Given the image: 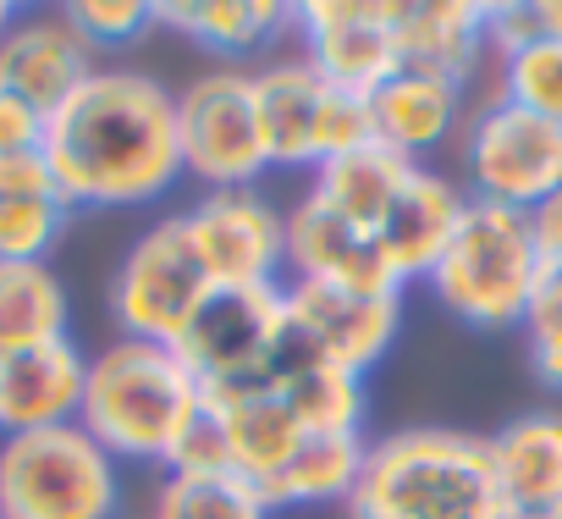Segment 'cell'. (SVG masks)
Returning a JSON list of instances; mask_svg holds the SVG:
<instances>
[{"label": "cell", "instance_id": "1", "mask_svg": "<svg viewBox=\"0 0 562 519\" xmlns=\"http://www.w3.org/2000/svg\"><path fill=\"white\" fill-rule=\"evenodd\" d=\"M45 166L78 210H138L182 183L177 95L138 67H94L50 117Z\"/></svg>", "mask_w": 562, "mask_h": 519}, {"label": "cell", "instance_id": "2", "mask_svg": "<svg viewBox=\"0 0 562 519\" xmlns=\"http://www.w3.org/2000/svg\"><path fill=\"white\" fill-rule=\"evenodd\" d=\"M348 519H513L491 442L452 426H403L370 442Z\"/></svg>", "mask_w": 562, "mask_h": 519}, {"label": "cell", "instance_id": "3", "mask_svg": "<svg viewBox=\"0 0 562 519\" xmlns=\"http://www.w3.org/2000/svg\"><path fill=\"white\" fill-rule=\"evenodd\" d=\"M204 382L171 343L116 338L89 354V387L78 426L116 464H171L182 431L204 415Z\"/></svg>", "mask_w": 562, "mask_h": 519}, {"label": "cell", "instance_id": "4", "mask_svg": "<svg viewBox=\"0 0 562 519\" xmlns=\"http://www.w3.org/2000/svg\"><path fill=\"white\" fill-rule=\"evenodd\" d=\"M436 305L474 332H513L529 316V299L546 283V254L535 221L507 205L469 199L458 238L425 277Z\"/></svg>", "mask_w": 562, "mask_h": 519}, {"label": "cell", "instance_id": "5", "mask_svg": "<svg viewBox=\"0 0 562 519\" xmlns=\"http://www.w3.org/2000/svg\"><path fill=\"white\" fill-rule=\"evenodd\" d=\"M0 519H122V464L83 426L0 437Z\"/></svg>", "mask_w": 562, "mask_h": 519}, {"label": "cell", "instance_id": "6", "mask_svg": "<svg viewBox=\"0 0 562 519\" xmlns=\"http://www.w3.org/2000/svg\"><path fill=\"white\" fill-rule=\"evenodd\" d=\"M204 299H210V277L193 254L182 210L149 221L127 243L122 266L111 272V288H105L116 338H144V343H171V349L182 343Z\"/></svg>", "mask_w": 562, "mask_h": 519}, {"label": "cell", "instance_id": "7", "mask_svg": "<svg viewBox=\"0 0 562 519\" xmlns=\"http://www.w3.org/2000/svg\"><path fill=\"white\" fill-rule=\"evenodd\" d=\"M281 343H288V294L281 288H210L177 354L193 365L210 398L276 393Z\"/></svg>", "mask_w": 562, "mask_h": 519}, {"label": "cell", "instance_id": "8", "mask_svg": "<svg viewBox=\"0 0 562 519\" xmlns=\"http://www.w3.org/2000/svg\"><path fill=\"white\" fill-rule=\"evenodd\" d=\"M177 150L182 177H193L204 194L254 188L270 172L254 117V73L210 67L188 89H177Z\"/></svg>", "mask_w": 562, "mask_h": 519}, {"label": "cell", "instance_id": "9", "mask_svg": "<svg viewBox=\"0 0 562 519\" xmlns=\"http://www.w3.org/2000/svg\"><path fill=\"white\" fill-rule=\"evenodd\" d=\"M463 177L469 199L507 205L535 216L557 188H562V128L513 106V100H485L463 122Z\"/></svg>", "mask_w": 562, "mask_h": 519}, {"label": "cell", "instance_id": "10", "mask_svg": "<svg viewBox=\"0 0 562 519\" xmlns=\"http://www.w3.org/2000/svg\"><path fill=\"white\" fill-rule=\"evenodd\" d=\"M182 227L210 288H288V216L259 188L199 194Z\"/></svg>", "mask_w": 562, "mask_h": 519}, {"label": "cell", "instance_id": "11", "mask_svg": "<svg viewBox=\"0 0 562 519\" xmlns=\"http://www.w3.org/2000/svg\"><path fill=\"white\" fill-rule=\"evenodd\" d=\"M299 56L342 95L370 100L397 67V0H304L293 7Z\"/></svg>", "mask_w": 562, "mask_h": 519}, {"label": "cell", "instance_id": "12", "mask_svg": "<svg viewBox=\"0 0 562 519\" xmlns=\"http://www.w3.org/2000/svg\"><path fill=\"white\" fill-rule=\"evenodd\" d=\"M288 321L304 332V343L353 376L375 371L403 327V294H364V288H331V283H288Z\"/></svg>", "mask_w": 562, "mask_h": 519}, {"label": "cell", "instance_id": "13", "mask_svg": "<svg viewBox=\"0 0 562 519\" xmlns=\"http://www.w3.org/2000/svg\"><path fill=\"white\" fill-rule=\"evenodd\" d=\"M288 283H331V288H364V294H403V283L392 277L386 254H381V238L353 227L315 188L288 210Z\"/></svg>", "mask_w": 562, "mask_h": 519}, {"label": "cell", "instance_id": "14", "mask_svg": "<svg viewBox=\"0 0 562 519\" xmlns=\"http://www.w3.org/2000/svg\"><path fill=\"white\" fill-rule=\"evenodd\" d=\"M331 84L293 51L270 56L254 67V117L265 139L270 166H321L326 161V111H331Z\"/></svg>", "mask_w": 562, "mask_h": 519}, {"label": "cell", "instance_id": "15", "mask_svg": "<svg viewBox=\"0 0 562 519\" xmlns=\"http://www.w3.org/2000/svg\"><path fill=\"white\" fill-rule=\"evenodd\" d=\"M83 387H89V354L72 338L0 354V437L78 426Z\"/></svg>", "mask_w": 562, "mask_h": 519}, {"label": "cell", "instance_id": "16", "mask_svg": "<svg viewBox=\"0 0 562 519\" xmlns=\"http://www.w3.org/2000/svg\"><path fill=\"white\" fill-rule=\"evenodd\" d=\"M100 67V56L83 45V34L67 23V12H34L18 18V29L0 40V89L23 95L45 117H56Z\"/></svg>", "mask_w": 562, "mask_h": 519}, {"label": "cell", "instance_id": "17", "mask_svg": "<svg viewBox=\"0 0 562 519\" xmlns=\"http://www.w3.org/2000/svg\"><path fill=\"white\" fill-rule=\"evenodd\" d=\"M364 106H370V139L408 155L414 166L430 150L463 139V84H452V78L397 67Z\"/></svg>", "mask_w": 562, "mask_h": 519}, {"label": "cell", "instance_id": "18", "mask_svg": "<svg viewBox=\"0 0 562 519\" xmlns=\"http://www.w3.org/2000/svg\"><path fill=\"white\" fill-rule=\"evenodd\" d=\"M463 210H469V194L452 183V177H441V172H430V166H419L414 177H408V188L397 194V205H392V216L381 221V254H386V266H392V277L408 288V283H425L430 272H436V260L447 254V243L458 238V227H463Z\"/></svg>", "mask_w": 562, "mask_h": 519}, {"label": "cell", "instance_id": "19", "mask_svg": "<svg viewBox=\"0 0 562 519\" xmlns=\"http://www.w3.org/2000/svg\"><path fill=\"white\" fill-rule=\"evenodd\" d=\"M491 442V470L513 519H551L562 508V415L529 409Z\"/></svg>", "mask_w": 562, "mask_h": 519}, {"label": "cell", "instance_id": "20", "mask_svg": "<svg viewBox=\"0 0 562 519\" xmlns=\"http://www.w3.org/2000/svg\"><path fill=\"white\" fill-rule=\"evenodd\" d=\"M397 51L403 67L469 84L491 56L485 45V0H397Z\"/></svg>", "mask_w": 562, "mask_h": 519}, {"label": "cell", "instance_id": "21", "mask_svg": "<svg viewBox=\"0 0 562 519\" xmlns=\"http://www.w3.org/2000/svg\"><path fill=\"white\" fill-rule=\"evenodd\" d=\"M155 29H171L221 62H248L281 34H293V7L281 0H155Z\"/></svg>", "mask_w": 562, "mask_h": 519}, {"label": "cell", "instance_id": "22", "mask_svg": "<svg viewBox=\"0 0 562 519\" xmlns=\"http://www.w3.org/2000/svg\"><path fill=\"white\" fill-rule=\"evenodd\" d=\"M210 398V393H204ZM215 420H221V437H226V453H232V470L243 481H254L259 492L281 475V464H288L299 453V442L310 437L293 409L281 404V393H215L210 398Z\"/></svg>", "mask_w": 562, "mask_h": 519}, {"label": "cell", "instance_id": "23", "mask_svg": "<svg viewBox=\"0 0 562 519\" xmlns=\"http://www.w3.org/2000/svg\"><path fill=\"white\" fill-rule=\"evenodd\" d=\"M72 221L45 155L0 161V260H50Z\"/></svg>", "mask_w": 562, "mask_h": 519}, {"label": "cell", "instance_id": "24", "mask_svg": "<svg viewBox=\"0 0 562 519\" xmlns=\"http://www.w3.org/2000/svg\"><path fill=\"white\" fill-rule=\"evenodd\" d=\"M419 166L408 161V155H397V150H386V144H359V150H348V155H331L321 172H315V194L331 205V210H342L353 227H364V232H381V221L392 216V205H397V194L408 188V177H414Z\"/></svg>", "mask_w": 562, "mask_h": 519}, {"label": "cell", "instance_id": "25", "mask_svg": "<svg viewBox=\"0 0 562 519\" xmlns=\"http://www.w3.org/2000/svg\"><path fill=\"white\" fill-rule=\"evenodd\" d=\"M67 327L72 299L50 260H0V354L61 343Z\"/></svg>", "mask_w": 562, "mask_h": 519}, {"label": "cell", "instance_id": "26", "mask_svg": "<svg viewBox=\"0 0 562 519\" xmlns=\"http://www.w3.org/2000/svg\"><path fill=\"white\" fill-rule=\"evenodd\" d=\"M364 453H370L364 431H353V437H315L310 431L299 442V453L281 464V475L265 486L270 514L299 508V503H348L359 475H364Z\"/></svg>", "mask_w": 562, "mask_h": 519}, {"label": "cell", "instance_id": "27", "mask_svg": "<svg viewBox=\"0 0 562 519\" xmlns=\"http://www.w3.org/2000/svg\"><path fill=\"white\" fill-rule=\"evenodd\" d=\"M281 404L293 409V420L315 437H353L364 431V376L326 365V360H304L288 382L276 387Z\"/></svg>", "mask_w": 562, "mask_h": 519}, {"label": "cell", "instance_id": "28", "mask_svg": "<svg viewBox=\"0 0 562 519\" xmlns=\"http://www.w3.org/2000/svg\"><path fill=\"white\" fill-rule=\"evenodd\" d=\"M149 519H270V503L237 470L221 475H166Z\"/></svg>", "mask_w": 562, "mask_h": 519}, {"label": "cell", "instance_id": "29", "mask_svg": "<svg viewBox=\"0 0 562 519\" xmlns=\"http://www.w3.org/2000/svg\"><path fill=\"white\" fill-rule=\"evenodd\" d=\"M496 62H502L496 95L562 128V40H535V45H518L513 56H496Z\"/></svg>", "mask_w": 562, "mask_h": 519}, {"label": "cell", "instance_id": "30", "mask_svg": "<svg viewBox=\"0 0 562 519\" xmlns=\"http://www.w3.org/2000/svg\"><path fill=\"white\" fill-rule=\"evenodd\" d=\"M61 12L83 34V45L94 56L127 51V45H138L155 29V7H149V0H72V7H61Z\"/></svg>", "mask_w": 562, "mask_h": 519}, {"label": "cell", "instance_id": "31", "mask_svg": "<svg viewBox=\"0 0 562 519\" xmlns=\"http://www.w3.org/2000/svg\"><path fill=\"white\" fill-rule=\"evenodd\" d=\"M518 332H524V349H529L535 376L551 393H562V277L557 272H546V283L529 299V316H524Z\"/></svg>", "mask_w": 562, "mask_h": 519}, {"label": "cell", "instance_id": "32", "mask_svg": "<svg viewBox=\"0 0 562 519\" xmlns=\"http://www.w3.org/2000/svg\"><path fill=\"white\" fill-rule=\"evenodd\" d=\"M50 133V117L40 106H29L23 95L0 89V161H18V155H40Z\"/></svg>", "mask_w": 562, "mask_h": 519}, {"label": "cell", "instance_id": "33", "mask_svg": "<svg viewBox=\"0 0 562 519\" xmlns=\"http://www.w3.org/2000/svg\"><path fill=\"white\" fill-rule=\"evenodd\" d=\"M529 221H535V238H540V254H546V272L562 277V188H557Z\"/></svg>", "mask_w": 562, "mask_h": 519}, {"label": "cell", "instance_id": "34", "mask_svg": "<svg viewBox=\"0 0 562 519\" xmlns=\"http://www.w3.org/2000/svg\"><path fill=\"white\" fill-rule=\"evenodd\" d=\"M18 18H23V12L12 7V0H0V40H7V34L18 29Z\"/></svg>", "mask_w": 562, "mask_h": 519}, {"label": "cell", "instance_id": "35", "mask_svg": "<svg viewBox=\"0 0 562 519\" xmlns=\"http://www.w3.org/2000/svg\"><path fill=\"white\" fill-rule=\"evenodd\" d=\"M551 519H562V508H557V514H551Z\"/></svg>", "mask_w": 562, "mask_h": 519}]
</instances>
